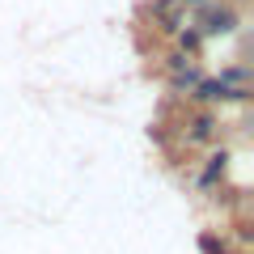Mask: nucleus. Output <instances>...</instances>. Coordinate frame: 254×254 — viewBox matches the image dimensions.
I'll return each instance as SVG.
<instances>
[{
	"instance_id": "1",
	"label": "nucleus",
	"mask_w": 254,
	"mask_h": 254,
	"mask_svg": "<svg viewBox=\"0 0 254 254\" xmlns=\"http://www.w3.org/2000/svg\"><path fill=\"white\" fill-rule=\"evenodd\" d=\"M199 246H203L208 254H225V246H216V237H199Z\"/></svg>"
}]
</instances>
